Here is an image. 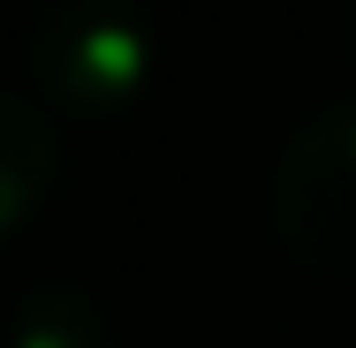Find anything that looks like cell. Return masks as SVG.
Returning <instances> with one entry per match:
<instances>
[{
  "label": "cell",
  "mask_w": 356,
  "mask_h": 348,
  "mask_svg": "<svg viewBox=\"0 0 356 348\" xmlns=\"http://www.w3.org/2000/svg\"><path fill=\"white\" fill-rule=\"evenodd\" d=\"M273 227L288 258L356 273V99H326L273 159Z\"/></svg>",
  "instance_id": "6da1fadb"
},
{
  "label": "cell",
  "mask_w": 356,
  "mask_h": 348,
  "mask_svg": "<svg viewBox=\"0 0 356 348\" xmlns=\"http://www.w3.org/2000/svg\"><path fill=\"white\" fill-rule=\"evenodd\" d=\"M23 46L69 114H106L129 106L152 76V15L144 0H46Z\"/></svg>",
  "instance_id": "7a4b0ae2"
},
{
  "label": "cell",
  "mask_w": 356,
  "mask_h": 348,
  "mask_svg": "<svg viewBox=\"0 0 356 348\" xmlns=\"http://www.w3.org/2000/svg\"><path fill=\"white\" fill-rule=\"evenodd\" d=\"M61 174V129L38 99L0 83V227H15Z\"/></svg>",
  "instance_id": "3957f363"
},
{
  "label": "cell",
  "mask_w": 356,
  "mask_h": 348,
  "mask_svg": "<svg viewBox=\"0 0 356 348\" xmlns=\"http://www.w3.org/2000/svg\"><path fill=\"white\" fill-rule=\"evenodd\" d=\"M8 348H114L106 333V310L91 288L69 280H38L15 295V318H8Z\"/></svg>",
  "instance_id": "277c9868"
},
{
  "label": "cell",
  "mask_w": 356,
  "mask_h": 348,
  "mask_svg": "<svg viewBox=\"0 0 356 348\" xmlns=\"http://www.w3.org/2000/svg\"><path fill=\"white\" fill-rule=\"evenodd\" d=\"M349 31H356V23H349Z\"/></svg>",
  "instance_id": "5b68a950"
}]
</instances>
